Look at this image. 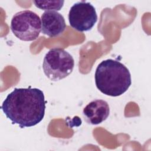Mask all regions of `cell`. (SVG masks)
Masks as SVG:
<instances>
[{"instance_id": "6da1fadb", "label": "cell", "mask_w": 151, "mask_h": 151, "mask_svg": "<svg viewBox=\"0 0 151 151\" xmlns=\"http://www.w3.org/2000/svg\"><path fill=\"white\" fill-rule=\"evenodd\" d=\"M1 109L13 124L21 128L35 126L45 115L44 93L37 88H15L6 96Z\"/></svg>"}, {"instance_id": "7a4b0ae2", "label": "cell", "mask_w": 151, "mask_h": 151, "mask_svg": "<svg viewBox=\"0 0 151 151\" xmlns=\"http://www.w3.org/2000/svg\"><path fill=\"white\" fill-rule=\"evenodd\" d=\"M94 79L99 91L111 97L124 94L132 84L129 69L120 61L113 59L103 60L98 65Z\"/></svg>"}, {"instance_id": "3957f363", "label": "cell", "mask_w": 151, "mask_h": 151, "mask_svg": "<svg viewBox=\"0 0 151 151\" xmlns=\"http://www.w3.org/2000/svg\"><path fill=\"white\" fill-rule=\"evenodd\" d=\"M74 60L72 55L67 51L60 48L50 50L45 54L42 69L45 75L50 80H61L73 71Z\"/></svg>"}, {"instance_id": "277c9868", "label": "cell", "mask_w": 151, "mask_h": 151, "mask_svg": "<svg viewBox=\"0 0 151 151\" xmlns=\"http://www.w3.org/2000/svg\"><path fill=\"white\" fill-rule=\"evenodd\" d=\"M11 29L14 35L20 40L34 41L38 37L41 31V19L32 11H19L12 18Z\"/></svg>"}, {"instance_id": "5b68a950", "label": "cell", "mask_w": 151, "mask_h": 151, "mask_svg": "<svg viewBox=\"0 0 151 151\" xmlns=\"http://www.w3.org/2000/svg\"><path fill=\"white\" fill-rule=\"evenodd\" d=\"M70 26L80 32L88 31L97 21V14L94 6L90 2L81 1L75 3L68 13Z\"/></svg>"}, {"instance_id": "8992f818", "label": "cell", "mask_w": 151, "mask_h": 151, "mask_svg": "<svg viewBox=\"0 0 151 151\" xmlns=\"http://www.w3.org/2000/svg\"><path fill=\"white\" fill-rule=\"evenodd\" d=\"M41 31L50 37L61 34L66 28L64 17L56 11H46L41 15Z\"/></svg>"}, {"instance_id": "52a82bcc", "label": "cell", "mask_w": 151, "mask_h": 151, "mask_svg": "<svg viewBox=\"0 0 151 151\" xmlns=\"http://www.w3.org/2000/svg\"><path fill=\"white\" fill-rule=\"evenodd\" d=\"M109 114V104L106 101L101 99L91 101L83 110L85 121L88 124L93 125L101 123L108 118Z\"/></svg>"}, {"instance_id": "ba28073f", "label": "cell", "mask_w": 151, "mask_h": 151, "mask_svg": "<svg viewBox=\"0 0 151 151\" xmlns=\"http://www.w3.org/2000/svg\"><path fill=\"white\" fill-rule=\"evenodd\" d=\"M64 1H33L36 7L47 11H60L63 6Z\"/></svg>"}]
</instances>
